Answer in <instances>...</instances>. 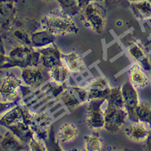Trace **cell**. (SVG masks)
<instances>
[{
    "label": "cell",
    "mask_w": 151,
    "mask_h": 151,
    "mask_svg": "<svg viewBox=\"0 0 151 151\" xmlns=\"http://www.w3.org/2000/svg\"><path fill=\"white\" fill-rule=\"evenodd\" d=\"M128 1H129V2H131V3H135V2H137V1H142V0H128Z\"/></svg>",
    "instance_id": "cell-17"
},
{
    "label": "cell",
    "mask_w": 151,
    "mask_h": 151,
    "mask_svg": "<svg viewBox=\"0 0 151 151\" xmlns=\"http://www.w3.org/2000/svg\"><path fill=\"white\" fill-rule=\"evenodd\" d=\"M54 35L47 31H39L33 34L31 37L32 43L36 47H45L53 43Z\"/></svg>",
    "instance_id": "cell-9"
},
{
    "label": "cell",
    "mask_w": 151,
    "mask_h": 151,
    "mask_svg": "<svg viewBox=\"0 0 151 151\" xmlns=\"http://www.w3.org/2000/svg\"><path fill=\"white\" fill-rule=\"evenodd\" d=\"M45 30L53 35L64 36L69 33L76 32V26L69 14L62 9L52 10L45 15L41 20Z\"/></svg>",
    "instance_id": "cell-1"
},
{
    "label": "cell",
    "mask_w": 151,
    "mask_h": 151,
    "mask_svg": "<svg viewBox=\"0 0 151 151\" xmlns=\"http://www.w3.org/2000/svg\"><path fill=\"white\" fill-rule=\"evenodd\" d=\"M43 1H45L46 2H51V1H53V0H43Z\"/></svg>",
    "instance_id": "cell-18"
},
{
    "label": "cell",
    "mask_w": 151,
    "mask_h": 151,
    "mask_svg": "<svg viewBox=\"0 0 151 151\" xmlns=\"http://www.w3.org/2000/svg\"><path fill=\"white\" fill-rule=\"evenodd\" d=\"M121 93L125 107L133 118L135 119V111L140 104L136 88L131 83H126L122 87Z\"/></svg>",
    "instance_id": "cell-4"
},
{
    "label": "cell",
    "mask_w": 151,
    "mask_h": 151,
    "mask_svg": "<svg viewBox=\"0 0 151 151\" xmlns=\"http://www.w3.org/2000/svg\"><path fill=\"white\" fill-rule=\"evenodd\" d=\"M127 115V108L118 107L111 104L106 111V117L105 118L106 127L112 132L118 130L124 124Z\"/></svg>",
    "instance_id": "cell-3"
},
{
    "label": "cell",
    "mask_w": 151,
    "mask_h": 151,
    "mask_svg": "<svg viewBox=\"0 0 151 151\" xmlns=\"http://www.w3.org/2000/svg\"><path fill=\"white\" fill-rule=\"evenodd\" d=\"M61 9L69 15L76 14L80 11L78 0H57Z\"/></svg>",
    "instance_id": "cell-12"
},
{
    "label": "cell",
    "mask_w": 151,
    "mask_h": 151,
    "mask_svg": "<svg viewBox=\"0 0 151 151\" xmlns=\"http://www.w3.org/2000/svg\"><path fill=\"white\" fill-rule=\"evenodd\" d=\"M78 135V129L74 125L67 124L61 128L59 136L62 142H70L75 139Z\"/></svg>",
    "instance_id": "cell-11"
},
{
    "label": "cell",
    "mask_w": 151,
    "mask_h": 151,
    "mask_svg": "<svg viewBox=\"0 0 151 151\" xmlns=\"http://www.w3.org/2000/svg\"><path fill=\"white\" fill-rule=\"evenodd\" d=\"M126 134L129 139L138 143L147 141L150 135L146 124L141 121L129 125L126 129Z\"/></svg>",
    "instance_id": "cell-5"
},
{
    "label": "cell",
    "mask_w": 151,
    "mask_h": 151,
    "mask_svg": "<svg viewBox=\"0 0 151 151\" xmlns=\"http://www.w3.org/2000/svg\"><path fill=\"white\" fill-rule=\"evenodd\" d=\"M81 20L85 26L97 33L104 30L106 22V14L104 8L94 2L89 3L80 10Z\"/></svg>",
    "instance_id": "cell-2"
},
{
    "label": "cell",
    "mask_w": 151,
    "mask_h": 151,
    "mask_svg": "<svg viewBox=\"0 0 151 151\" xmlns=\"http://www.w3.org/2000/svg\"><path fill=\"white\" fill-rule=\"evenodd\" d=\"M135 119L151 126V107L145 103L139 104L135 111Z\"/></svg>",
    "instance_id": "cell-10"
},
{
    "label": "cell",
    "mask_w": 151,
    "mask_h": 151,
    "mask_svg": "<svg viewBox=\"0 0 151 151\" xmlns=\"http://www.w3.org/2000/svg\"><path fill=\"white\" fill-rule=\"evenodd\" d=\"M133 11L141 19H151V4L148 0H142L132 3Z\"/></svg>",
    "instance_id": "cell-8"
},
{
    "label": "cell",
    "mask_w": 151,
    "mask_h": 151,
    "mask_svg": "<svg viewBox=\"0 0 151 151\" xmlns=\"http://www.w3.org/2000/svg\"><path fill=\"white\" fill-rule=\"evenodd\" d=\"M129 81L135 88L143 89L149 85V78L139 65L135 64L129 70Z\"/></svg>",
    "instance_id": "cell-6"
},
{
    "label": "cell",
    "mask_w": 151,
    "mask_h": 151,
    "mask_svg": "<svg viewBox=\"0 0 151 151\" xmlns=\"http://www.w3.org/2000/svg\"><path fill=\"white\" fill-rule=\"evenodd\" d=\"M88 144L89 145V147L92 150H99L100 148V141L99 138H96L95 137H91L88 141Z\"/></svg>",
    "instance_id": "cell-14"
},
{
    "label": "cell",
    "mask_w": 151,
    "mask_h": 151,
    "mask_svg": "<svg viewBox=\"0 0 151 151\" xmlns=\"http://www.w3.org/2000/svg\"><path fill=\"white\" fill-rule=\"evenodd\" d=\"M79 10H81L83 8L86 6L88 5L89 3L94 1H102V0H78Z\"/></svg>",
    "instance_id": "cell-15"
},
{
    "label": "cell",
    "mask_w": 151,
    "mask_h": 151,
    "mask_svg": "<svg viewBox=\"0 0 151 151\" xmlns=\"http://www.w3.org/2000/svg\"><path fill=\"white\" fill-rule=\"evenodd\" d=\"M129 52L135 60H137L138 58L143 57L145 54L143 48L139 45H135V47L129 50Z\"/></svg>",
    "instance_id": "cell-13"
},
{
    "label": "cell",
    "mask_w": 151,
    "mask_h": 151,
    "mask_svg": "<svg viewBox=\"0 0 151 151\" xmlns=\"http://www.w3.org/2000/svg\"><path fill=\"white\" fill-rule=\"evenodd\" d=\"M65 62H62L69 72L72 73H79L83 68V62L81 58L76 53H71L65 57Z\"/></svg>",
    "instance_id": "cell-7"
},
{
    "label": "cell",
    "mask_w": 151,
    "mask_h": 151,
    "mask_svg": "<svg viewBox=\"0 0 151 151\" xmlns=\"http://www.w3.org/2000/svg\"><path fill=\"white\" fill-rule=\"evenodd\" d=\"M147 145L150 149H151V135H149L148 139L147 140Z\"/></svg>",
    "instance_id": "cell-16"
}]
</instances>
